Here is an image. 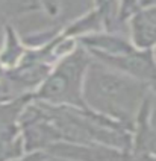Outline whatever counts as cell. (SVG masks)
Instances as JSON below:
<instances>
[{
	"mask_svg": "<svg viewBox=\"0 0 156 161\" xmlns=\"http://www.w3.org/2000/svg\"><path fill=\"white\" fill-rule=\"evenodd\" d=\"M47 161H73V160H67V158H59V157H49Z\"/></svg>",
	"mask_w": 156,
	"mask_h": 161,
	"instance_id": "cell-10",
	"label": "cell"
},
{
	"mask_svg": "<svg viewBox=\"0 0 156 161\" xmlns=\"http://www.w3.org/2000/svg\"><path fill=\"white\" fill-rule=\"evenodd\" d=\"M39 3H41V8L47 11V14H50V15H56L59 11L58 0H39Z\"/></svg>",
	"mask_w": 156,
	"mask_h": 161,
	"instance_id": "cell-7",
	"label": "cell"
},
{
	"mask_svg": "<svg viewBox=\"0 0 156 161\" xmlns=\"http://www.w3.org/2000/svg\"><path fill=\"white\" fill-rule=\"evenodd\" d=\"M92 59V55L83 46L76 47L61 59L37 93L32 94V99L56 107L88 109L83 100V79Z\"/></svg>",
	"mask_w": 156,
	"mask_h": 161,
	"instance_id": "cell-2",
	"label": "cell"
},
{
	"mask_svg": "<svg viewBox=\"0 0 156 161\" xmlns=\"http://www.w3.org/2000/svg\"><path fill=\"white\" fill-rule=\"evenodd\" d=\"M50 155L46 151H35V152H29V155L23 157L20 161H47Z\"/></svg>",
	"mask_w": 156,
	"mask_h": 161,
	"instance_id": "cell-8",
	"label": "cell"
},
{
	"mask_svg": "<svg viewBox=\"0 0 156 161\" xmlns=\"http://www.w3.org/2000/svg\"><path fill=\"white\" fill-rule=\"evenodd\" d=\"M132 43L143 50H152L156 46V5L139 8L130 20Z\"/></svg>",
	"mask_w": 156,
	"mask_h": 161,
	"instance_id": "cell-4",
	"label": "cell"
},
{
	"mask_svg": "<svg viewBox=\"0 0 156 161\" xmlns=\"http://www.w3.org/2000/svg\"><path fill=\"white\" fill-rule=\"evenodd\" d=\"M46 152L50 157H59L73 161H130V152L105 144L58 142L49 146Z\"/></svg>",
	"mask_w": 156,
	"mask_h": 161,
	"instance_id": "cell-3",
	"label": "cell"
},
{
	"mask_svg": "<svg viewBox=\"0 0 156 161\" xmlns=\"http://www.w3.org/2000/svg\"><path fill=\"white\" fill-rule=\"evenodd\" d=\"M23 53V46L18 41L14 29L6 26V40H5V49L0 52V64L5 67H11L18 61Z\"/></svg>",
	"mask_w": 156,
	"mask_h": 161,
	"instance_id": "cell-5",
	"label": "cell"
},
{
	"mask_svg": "<svg viewBox=\"0 0 156 161\" xmlns=\"http://www.w3.org/2000/svg\"><path fill=\"white\" fill-rule=\"evenodd\" d=\"M148 122L152 128L156 131V94H152L150 99V113H148Z\"/></svg>",
	"mask_w": 156,
	"mask_h": 161,
	"instance_id": "cell-9",
	"label": "cell"
},
{
	"mask_svg": "<svg viewBox=\"0 0 156 161\" xmlns=\"http://www.w3.org/2000/svg\"><path fill=\"white\" fill-rule=\"evenodd\" d=\"M41 8L39 0H0V18L15 17Z\"/></svg>",
	"mask_w": 156,
	"mask_h": 161,
	"instance_id": "cell-6",
	"label": "cell"
},
{
	"mask_svg": "<svg viewBox=\"0 0 156 161\" xmlns=\"http://www.w3.org/2000/svg\"><path fill=\"white\" fill-rule=\"evenodd\" d=\"M150 87L97 59H92L83 79V100L88 109L120 122L135 131L137 119Z\"/></svg>",
	"mask_w": 156,
	"mask_h": 161,
	"instance_id": "cell-1",
	"label": "cell"
}]
</instances>
